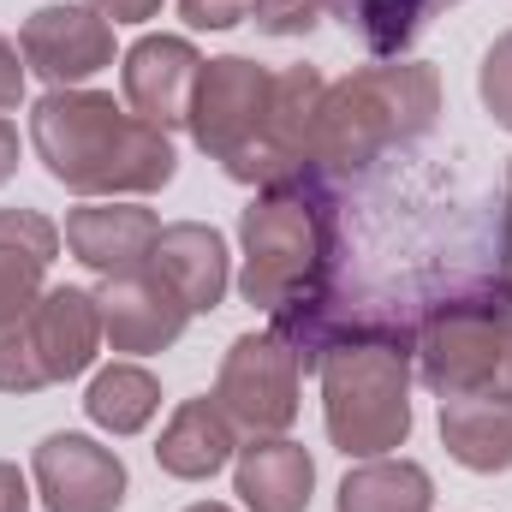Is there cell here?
Listing matches in <instances>:
<instances>
[{"mask_svg":"<svg viewBox=\"0 0 512 512\" xmlns=\"http://www.w3.org/2000/svg\"><path fill=\"white\" fill-rule=\"evenodd\" d=\"M84 411L108 435H143L155 423V411H161V382L143 364H108L84 393Z\"/></svg>","mask_w":512,"mask_h":512,"instance_id":"44dd1931","label":"cell"},{"mask_svg":"<svg viewBox=\"0 0 512 512\" xmlns=\"http://www.w3.org/2000/svg\"><path fill=\"white\" fill-rule=\"evenodd\" d=\"M441 114V72L429 60H382L364 66L340 84H328L316 137H310V167L322 179H352L376 167L387 149L417 143Z\"/></svg>","mask_w":512,"mask_h":512,"instance_id":"3957f363","label":"cell"},{"mask_svg":"<svg viewBox=\"0 0 512 512\" xmlns=\"http://www.w3.org/2000/svg\"><path fill=\"white\" fill-rule=\"evenodd\" d=\"M185 512H233V507H221V501H197V507H185Z\"/></svg>","mask_w":512,"mask_h":512,"instance_id":"4dcf8cb0","label":"cell"},{"mask_svg":"<svg viewBox=\"0 0 512 512\" xmlns=\"http://www.w3.org/2000/svg\"><path fill=\"white\" fill-rule=\"evenodd\" d=\"M298 382H304V364L298 352L262 328V334H239L221 358V376H215V405L233 417L239 435H286L298 423Z\"/></svg>","mask_w":512,"mask_h":512,"instance_id":"8992f818","label":"cell"},{"mask_svg":"<svg viewBox=\"0 0 512 512\" xmlns=\"http://www.w3.org/2000/svg\"><path fill=\"white\" fill-rule=\"evenodd\" d=\"M149 268L185 298L191 316L221 310V298H227V286H233L227 239H221L215 227H203V221H173V227H161V239H155V251H149Z\"/></svg>","mask_w":512,"mask_h":512,"instance_id":"4fadbf2b","label":"cell"},{"mask_svg":"<svg viewBox=\"0 0 512 512\" xmlns=\"http://www.w3.org/2000/svg\"><path fill=\"white\" fill-rule=\"evenodd\" d=\"M18 54L48 90H84L96 72L114 66V24L84 0H48L24 18Z\"/></svg>","mask_w":512,"mask_h":512,"instance_id":"ba28073f","label":"cell"},{"mask_svg":"<svg viewBox=\"0 0 512 512\" xmlns=\"http://www.w3.org/2000/svg\"><path fill=\"white\" fill-rule=\"evenodd\" d=\"M477 96H483L489 120L512 131V30H501V36L489 42V54H483V66H477Z\"/></svg>","mask_w":512,"mask_h":512,"instance_id":"603a6c76","label":"cell"},{"mask_svg":"<svg viewBox=\"0 0 512 512\" xmlns=\"http://www.w3.org/2000/svg\"><path fill=\"white\" fill-rule=\"evenodd\" d=\"M239 453V429L233 417L215 405V393L203 399H179L173 417L161 423V441H155V465L179 483H209L215 471H227Z\"/></svg>","mask_w":512,"mask_h":512,"instance_id":"9a60e30c","label":"cell"},{"mask_svg":"<svg viewBox=\"0 0 512 512\" xmlns=\"http://www.w3.org/2000/svg\"><path fill=\"white\" fill-rule=\"evenodd\" d=\"M30 340H36V358L48 370V382H72L96 364L102 352V310H96V292L84 286H48L30 310Z\"/></svg>","mask_w":512,"mask_h":512,"instance_id":"5bb4252c","label":"cell"},{"mask_svg":"<svg viewBox=\"0 0 512 512\" xmlns=\"http://www.w3.org/2000/svg\"><path fill=\"white\" fill-rule=\"evenodd\" d=\"M447 0H328V12L376 54V60H405L417 30L441 12Z\"/></svg>","mask_w":512,"mask_h":512,"instance_id":"ffe728a7","label":"cell"},{"mask_svg":"<svg viewBox=\"0 0 512 512\" xmlns=\"http://www.w3.org/2000/svg\"><path fill=\"white\" fill-rule=\"evenodd\" d=\"M179 18L191 30H233L251 18V0H179Z\"/></svg>","mask_w":512,"mask_h":512,"instance_id":"d4e9b609","label":"cell"},{"mask_svg":"<svg viewBox=\"0 0 512 512\" xmlns=\"http://www.w3.org/2000/svg\"><path fill=\"white\" fill-rule=\"evenodd\" d=\"M36 387H48V370L36 358L30 316H24V322H6L0 328V393H36Z\"/></svg>","mask_w":512,"mask_h":512,"instance_id":"7402d4cb","label":"cell"},{"mask_svg":"<svg viewBox=\"0 0 512 512\" xmlns=\"http://www.w3.org/2000/svg\"><path fill=\"white\" fill-rule=\"evenodd\" d=\"M60 256V227L36 209H0V328L24 322L48 292V268Z\"/></svg>","mask_w":512,"mask_h":512,"instance_id":"e0dca14e","label":"cell"},{"mask_svg":"<svg viewBox=\"0 0 512 512\" xmlns=\"http://www.w3.org/2000/svg\"><path fill=\"white\" fill-rule=\"evenodd\" d=\"M233 495L245 512H304L316 495V459L286 435H256L233 453Z\"/></svg>","mask_w":512,"mask_h":512,"instance_id":"2e32d148","label":"cell"},{"mask_svg":"<svg viewBox=\"0 0 512 512\" xmlns=\"http://www.w3.org/2000/svg\"><path fill=\"white\" fill-rule=\"evenodd\" d=\"M441 447L477 477L512 471V393L441 399Z\"/></svg>","mask_w":512,"mask_h":512,"instance_id":"ac0fdd59","label":"cell"},{"mask_svg":"<svg viewBox=\"0 0 512 512\" xmlns=\"http://www.w3.org/2000/svg\"><path fill=\"white\" fill-rule=\"evenodd\" d=\"M435 483L417 459H358L334 495V512H429Z\"/></svg>","mask_w":512,"mask_h":512,"instance_id":"d6986e66","label":"cell"},{"mask_svg":"<svg viewBox=\"0 0 512 512\" xmlns=\"http://www.w3.org/2000/svg\"><path fill=\"white\" fill-rule=\"evenodd\" d=\"M66 251L78 256L84 268H96L102 280L108 274H131V268H149V251L161 239V221L155 209L126 203V197H90L66 215Z\"/></svg>","mask_w":512,"mask_h":512,"instance_id":"7c38bea8","label":"cell"},{"mask_svg":"<svg viewBox=\"0 0 512 512\" xmlns=\"http://www.w3.org/2000/svg\"><path fill=\"white\" fill-rule=\"evenodd\" d=\"M495 286L512 304V155H507V191H501V274H495Z\"/></svg>","mask_w":512,"mask_h":512,"instance_id":"4316f807","label":"cell"},{"mask_svg":"<svg viewBox=\"0 0 512 512\" xmlns=\"http://www.w3.org/2000/svg\"><path fill=\"white\" fill-rule=\"evenodd\" d=\"M30 483H36V501L48 512H120L126 507V459L90 435H48L36 453H30Z\"/></svg>","mask_w":512,"mask_h":512,"instance_id":"9c48e42d","label":"cell"},{"mask_svg":"<svg viewBox=\"0 0 512 512\" xmlns=\"http://www.w3.org/2000/svg\"><path fill=\"white\" fill-rule=\"evenodd\" d=\"M96 310H102V340L114 352H131V358H149V352H167L191 310L185 298L155 274V268H131V274H108L96 286Z\"/></svg>","mask_w":512,"mask_h":512,"instance_id":"30bf717a","label":"cell"},{"mask_svg":"<svg viewBox=\"0 0 512 512\" xmlns=\"http://www.w3.org/2000/svg\"><path fill=\"white\" fill-rule=\"evenodd\" d=\"M84 6H96L108 24H143V18L161 12V0H84Z\"/></svg>","mask_w":512,"mask_h":512,"instance_id":"f1b7e54d","label":"cell"},{"mask_svg":"<svg viewBox=\"0 0 512 512\" xmlns=\"http://www.w3.org/2000/svg\"><path fill=\"white\" fill-rule=\"evenodd\" d=\"M24 72H30V66H24V54L0 36V114L24 102Z\"/></svg>","mask_w":512,"mask_h":512,"instance_id":"484cf974","label":"cell"},{"mask_svg":"<svg viewBox=\"0 0 512 512\" xmlns=\"http://www.w3.org/2000/svg\"><path fill=\"white\" fill-rule=\"evenodd\" d=\"M411 364L435 399L512 393V304L501 286L453 292L411 328Z\"/></svg>","mask_w":512,"mask_h":512,"instance_id":"5b68a950","label":"cell"},{"mask_svg":"<svg viewBox=\"0 0 512 512\" xmlns=\"http://www.w3.org/2000/svg\"><path fill=\"white\" fill-rule=\"evenodd\" d=\"M447 6H459V0H447Z\"/></svg>","mask_w":512,"mask_h":512,"instance_id":"1f68e13d","label":"cell"},{"mask_svg":"<svg viewBox=\"0 0 512 512\" xmlns=\"http://www.w3.org/2000/svg\"><path fill=\"white\" fill-rule=\"evenodd\" d=\"M197 78H203V54L185 36H137L120 60V90L126 108L149 126L173 131L191 126V102H197Z\"/></svg>","mask_w":512,"mask_h":512,"instance_id":"8fae6325","label":"cell"},{"mask_svg":"<svg viewBox=\"0 0 512 512\" xmlns=\"http://www.w3.org/2000/svg\"><path fill=\"white\" fill-rule=\"evenodd\" d=\"M268 96H274V72L251 60V54H221V60H203V78H197V102H191V137L209 161H233L245 155L262 126H268Z\"/></svg>","mask_w":512,"mask_h":512,"instance_id":"52a82bcc","label":"cell"},{"mask_svg":"<svg viewBox=\"0 0 512 512\" xmlns=\"http://www.w3.org/2000/svg\"><path fill=\"white\" fill-rule=\"evenodd\" d=\"M328 18V0H251V24L262 36H310Z\"/></svg>","mask_w":512,"mask_h":512,"instance_id":"cb8c5ba5","label":"cell"},{"mask_svg":"<svg viewBox=\"0 0 512 512\" xmlns=\"http://www.w3.org/2000/svg\"><path fill=\"white\" fill-rule=\"evenodd\" d=\"M18 173V126L12 120H0V185Z\"/></svg>","mask_w":512,"mask_h":512,"instance_id":"f546056e","label":"cell"},{"mask_svg":"<svg viewBox=\"0 0 512 512\" xmlns=\"http://www.w3.org/2000/svg\"><path fill=\"white\" fill-rule=\"evenodd\" d=\"M239 292L268 316V328L298 352L304 370L322 364L334 334L346 328L334 262H340V215L322 173H304L292 185L256 191L239 215Z\"/></svg>","mask_w":512,"mask_h":512,"instance_id":"6da1fadb","label":"cell"},{"mask_svg":"<svg viewBox=\"0 0 512 512\" xmlns=\"http://www.w3.org/2000/svg\"><path fill=\"white\" fill-rule=\"evenodd\" d=\"M30 477L12 465V459H0V512H30Z\"/></svg>","mask_w":512,"mask_h":512,"instance_id":"83f0119b","label":"cell"},{"mask_svg":"<svg viewBox=\"0 0 512 512\" xmlns=\"http://www.w3.org/2000/svg\"><path fill=\"white\" fill-rule=\"evenodd\" d=\"M36 161L78 197H149L173 185V131L137 120L108 90H48L30 108Z\"/></svg>","mask_w":512,"mask_h":512,"instance_id":"7a4b0ae2","label":"cell"},{"mask_svg":"<svg viewBox=\"0 0 512 512\" xmlns=\"http://www.w3.org/2000/svg\"><path fill=\"white\" fill-rule=\"evenodd\" d=\"M322 423L346 459H387L411 441V340L382 322H352L316 364Z\"/></svg>","mask_w":512,"mask_h":512,"instance_id":"277c9868","label":"cell"}]
</instances>
